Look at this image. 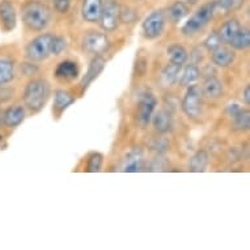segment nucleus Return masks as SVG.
I'll use <instances>...</instances> for the list:
<instances>
[{
    "instance_id": "nucleus-15",
    "label": "nucleus",
    "mask_w": 250,
    "mask_h": 250,
    "mask_svg": "<svg viewBox=\"0 0 250 250\" xmlns=\"http://www.w3.org/2000/svg\"><path fill=\"white\" fill-rule=\"evenodd\" d=\"M234 59H236V54L233 50L228 49V47L219 46L217 49L212 51V62L217 67H222V68L229 67L230 64H233Z\"/></svg>"
},
{
    "instance_id": "nucleus-17",
    "label": "nucleus",
    "mask_w": 250,
    "mask_h": 250,
    "mask_svg": "<svg viewBox=\"0 0 250 250\" xmlns=\"http://www.w3.org/2000/svg\"><path fill=\"white\" fill-rule=\"evenodd\" d=\"M151 122L156 131H159L160 134H165V132L170 131V128H172V117L164 109L153 113Z\"/></svg>"
},
{
    "instance_id": "nucleus-1",
    "label": "nucleus",
    "mask_w": 250,
    "mask_h": 250,
    "mask_svg": "<svg viewBox=\"0 0 250 250\" xmlns=\"http://www.w3.org/2000/svg\"><path fill=\"white\" fill-rule=\"evenodd\" d=\"M21 19L30 30L41 32L49 26L51 21V9L40 0H29L21 7Z\"/></svg>"
},
{
    "instance_id": "nucleus-16",
    "label": "nucleus",
    "mask_w": 250,
    "mask_h": 250,
    "mask_svg": "<svg viewBox=\"0 0 250 250\" xmlns=\"http://www.w3.org/2000/svg\"><path fill=\"white\" fill-rule=\"evenodd\" d=\"M241 28L240 26V22H238L237 19H229L227 20L224 24L220 26V29L217 30V34L220 37V41L222 43H226V45H229L230 41L233 40V37L236 36V33L238 32V29Z\"/></svg>"
},
{
    "instance_id": "nucleus-22",
    "label": "nucleus",
    "mask_w": 250,
    "mask_h": 250,
    "mask_svg": "<svg viewBox=\"0 0 250 250\" xmlns=\"http://www.w3.org/2000/svg\"><path fill=\"white\" fill-rule=\"evenodd\" d=\"M208 164V155L206 151H198L195 155L190 159L189 170L194 173L205 172Z\"/></svg>"
},
{
    "instance_id": "nucleus-34",
    "label": "nucleus",
    "mask_w": 250,
    "mask_h": 250,
    "mask_svg": "<svg viewBox=\"0 0 250 250\" xmlns=\"http://www.w3.org/2000/svg\"><path fill=\"white\" fill-rule=\"evenodd\" d=\"M240 110H241V106H240V105L236 103L229 104V105L227 106V113H228L230 117H234L236 114H238V113H240Z\"/></svg>"
},
{
    "instance_id": "nucleus-29",
    "label": "nucleus",
    "mask_w": 250,
    "mask_h": 250,
    "mask_svg": "<svg viewBox=\"0 0 250 250\" xmlns=\"http://www.w3.org/2000/svg\"><path fill=\"white\" fill-rule=\"evenodd\" d=\"M234 119V127L241 130V131H246L250 127V113L249 110H244L241 109L238 114L233 117Z\"/></svg>"
},
{
    "instance_id": "nucleus-30",
    "label": "nucleus",
    "mask_w": 250,
    "mask_h": 250,
    "mask_svg": "<svg viewBox=\"0 0 250 250\" xmlns=\"http://www.w3.org/2000/svg\"><path fill=\"white\" fill-rule=\"evenodd\" d=\"M245 0H217L216 7H219L223 11H236V9L241 8Z\"/></svg>"
},
{
    "instance_id": "nucleus-2",
    "label": "nucleus",
    "mask_w": 250,
    "mask_h": 250,
    "mask_svg": "<svg viewBox=\"0 0 250 250\" xmlns=\"http://www.w3.org/2000/svg\"><path fill=\"white\" fill-rule=\"evenodd\" d=\"M50 97V84L45 79H33L26 84L24 89L25 106L32 111H40L45 107Z\"/></svg>"
},
{
    "instance_id": "nucleus-8",
    "label": "nucleus",
    "mask_w": 250,
    "mask_h": 250,
    "mask_svg": "<svg viewBox=\"0 0 250 250\" xmlns=\"http://www.w3.org/2000/svg\"><path fill=\"white\" fill-rule=\"evenodd\" d=\"M157 100L152 93H144L138 104L136 123L140 128H146L151 123L152 115L155 113Z\"/></svg>"
},
{
    "instance_id": "nucleus-12",
    "label": "nucleus",
    "mask_w": 250,
    "mask_h": 250,
    "mask_svg": "<svg viewBox=\"0 0 250 250\" xmlns=\"http://www.w3.org/2000/svg\"><path fill=\"white\" fill-rule=\"evenodd\" d=\"M105 64H106V62L104 58H101L100 55L93 59V61L90 62L89 67H88V71H86L85 76L83 78L82 83H80V86H82V90H85L88 86L92 84V83L95 82L96 79L99 78V75L101 74L105 68Z\"/></svg>"
},
{
    "instance_id": "nucleus-21",
    "label": "nucleus",
    "mask_w": 250,
    "mask_h": 250,
    "mask_svg": "<svg viewBox=\"0 0 250 250\" xmlns=\"http://www.w3.org/2000/svg\"><path fill=\"white\" fill-rule=\"evenodd\" d=\"M201 76V71L197 67V64H189L186 66L182 71L180 78V85L181 86H190L193 85L194 83L197 82Z\"/></svg>"
},
{
    "instance_id": "nucleus-32",
    "label": "nucleus",
    "mask_w": 250,
    "mask_h": 250,
    "mask_svg": "<svg viewBox=\"0 0 250 250\" xmlns=\"http://www.w3.org/2000/svg\"><path fill=\"white\" fill-rule=\"evenodd\" d=\"M203 46H205L208 51H213V50L217 49L219 46H222V41H220V37H219L217 32H213V33H211L209 36H207V38H206L205 42H203Z\"/></svg>"
},
{
    "instance_id": "nucleus-35",
    "label": "nucleus",
    "mask_w": 250,
    "mask_h": 250,
    "mask_svg": "<svg viewBox=\"0 0 250 250\" xmlns=\"http://www.w3.org/2000/svg\"><path fill=\"white\" fill-rule=\"evenodd\" d=\"M12 95H13L12 89H5V88H1V86H0V103L9 100L11 97H12Z\"/></svg>"
},
{
    "instance_id": "nucleus-20",
    "label": "nucleus",
    "mask_w": 250,
    "mask_h": 250,
    "mask_svg": "<svg viewBox=\"0 0 250 250\" xmlns=\"http://www.w3.org/2000/svg\"><path fill=\"white\" fill-rule=\"evenodd\" d=\"M142 167H143V153L140 149H135L126 157L125 164H123V172H139Z\"/></svg>"
},
{
    "instance_id": "nucleus-14",
    "label": "nucleus",
    "mask_w": 250,
    "mask_h": 250,
    "mask_svg": "<svg viewBox=\"0 0 250 250\" xmlns=\"http://www.w3.org/2000/svg\"><path fill=\"white\" fill-rule=\"evenodd\" d=\"M25 119V109L20 105H13L3 111V123L9 128L17 127Z\"/></svg>"
},
{
    "instance_id": "nucleus-18",
    "label": "nucleus",
    "mask_w": 250,
    "mask_h": 250,
    "mask_svg": "<svg viewBox=\"0 0 250 250\" xmlns=\"http://www.w3.org/2000/svg\"><path fill=\"white\" fill-rule=\"evenodd\" d=\"M201 89H202V95L209 100L219 99V97L223 95L222 82H220L217 78H215V76H211V78L207 79Z\"/></svg>"
},
{
    "instance_id": "nucleus-4",
    "label": "nucleus",
    "mask_w": 250,
    "mask_h": 250,
    "mask_svg": "<svg viewBox=\"0 0 250 250\" xmlns=\"http://www.w3.org/2000/svg\"><path fill=\"white\" fill-rule=\"evenodd\" d=\"M202 89L201 86L198 85H190L188 86V90L185 93L184 99H182V111L188 115L189 118L195 119L198 118L202 113Z\"/></svg>"
},
{
    "instance_id": "nucleus-23",
    "label": "nucleus",
    "mask_w": 250,
    "mask_h": 250,
    "mask_svg": "<svg viewBox=\"0 0 250 250\" xmlns=\"http://www.w3.org/2000/svg\"><path fill=\"white\" fill-rule=\"evenodd\" d=\"M15 78V64L7 58H0V86L9 83Z\"/></svg>"
},
{
    "instance_id": "nucleus-6",
    "label": "nucleus",
    "mask_w": 250,
    "mask_h": 250,
    "mask_svg": "<svg viewBox=\"0 0 250 250\" xmlns=\"http://www.w3.org/2000/svg\"><path fill=\"white\" fill-rule=\"evenodd\" d=\"M165 28V13L161 9L153 11L144 19L142 29H143L144 37L148 40H155L160 37Z\"/></svg>"
},
{
    "instance_id": "nucleus-3",
    "label": "nucleus",
    "mask_w": 250,
    "mask_h": 250,
    "mask_svg": "<svg viewBox=\"0 0 250 250\" xmlns=\"http://www.w3.org/2000/svg\"><path fill=\"white\" fill-rule=\"evenodd\" d=\"M215 12H216V1H208L201 5L182 26V33L185 36H194L199 33L212 20Z\"/></svg>"
},
{
    "instance_id": "nucleus-24",
    "label": "nucleus",
    "mask_w": 250,
    "mask_h": 250,
    "mask_svg": "<svg viewBox=\"0 0 250 250\" xmlns=\"http://www.w3.org/2000/svg\"><path fill=\"white\" fill-rule=\"evenodd\" d=\"M181 68H182L181 64H176V63H172V62L169 63L168 66H165V68L161 72V80H163L165 85H173L178 80Z\"/></svg>"
},
{
    "instance_id": "nucleus-28",
    "label": "nucleus",
    "mask_w": 250,
    "mask_h": 250,
    "mask_svg": "<svg viewBox=\"0 0 250 250\" xmlns=\"http://www.w3.org/2000/svg\"><path fill=\"white\" fill-rule=\"evenodd\" d=\"M67 45H68L67 40L63 36H53L50 42V54H53L55 57L61 55L67 49Z\"/></svg>"
},
{
    "instance_id": "nucleus-27",
    "label": "nucleus",
    "mask_w": 250,
    "mask_h": 250,
    "mask_svg": "<svg viewBox=\"0 0 250 250\" xmlns=\"http://www.w3.org/2000/svg\"><path fill=\"white\" fill-rule=\"evenodd\" d=\"M168 57L172 63L176 64H184L188 59V51L180 45H172L168 47Z\"/></svg>"
},
{
    "instance_id": "nucleus-36",
    "label": "nucleus",
    "mask_w": 250,
    "mask_h": 250,
    "mask_svg": "<svg viewBox=\"0 0 250 250\" xmlns=\"http://www.w3.org/2000/svg\"><path fill=\"white\" fill-rule=\"evenodd\" d=\"M242 99L245 101L246 105H250V86L248 85L244 90V96H242Z\"/></svg>"
},
{
    "instance_id": "nucleus-25",
    "label": "nucleus",
    "mask_w": 250,
    "mask_h": 250,
    "mask_svg": "<svg viewBox=\"0 0 250 250\" xmlns=\"http://www.w3.org/2000/svg\"><path fill=\"white\" fill-rule=\"evenodd\" d=\"M234 50H245L250 46V32L248 28H240L229 43Z\"/></svg>"
},
{
    "instance_id": "nucleus-37",
    "label": "nucleus",
    "mask_w": 250,
    "mask_h": 250,
    "mask_svg": "<svg viewBox=\"0 0 250 250\" xmlns=\"http://www.w3.org/2000/svg\"><path fill=\"white\" fill-rule=\"evenodd\" d=\"M1 125H4V123H3V111L0 110V127H1Z\"/></svg>"
},
{
    "instance_id": "nucleus-31",
    "label": "nucleus",
    "mask_w": 250,
    "mask_h": 250,
    "mask_svg": "<svg viewBox=\"0 0 250 250\" xmlns=\"http://www.w3.org/2000/svg\"><path fill=\"white\" fill-rule=\"evenodd\" d=\"M103 165V156L100 153H92L88 159V172L97 173L100 172Z\"/></svg>"
},
{
    "instance_id": "nucleus-11",
    "label": "nucleus",
    "mask_w": 250,
    "mask_h": 250,
    "mask_svg": "<svg viewBox=\"0 0 250 250\" xmlns=\"http://www.w3.org/2000/svg\"><path fill=\"white\" fill-rule=\"evenodd\" d=\"M104 0H83L82 16L86 22H99Z\"/></svg>"
},
{
    "instance_id": "nucleus-9",
    "label": "nucleus",
    "mask_w": 250,
    "mask_h": 250,
    "mask_svg": "<svg viewBox=\"0 0 250 250\" xmlns=\"http://www.w3.org/2000/svg\"><path fill=\"white\" fill-rule=\"evenodd\" d=\"M83 47L88 53L101 55L110 47V41L106 34L100 33V32H89L83 40Z\"/></svg>"
},
{
    "instance_id": "nucleus-13",
    "label": "nucleus",
    "mask_w": 250,
    "mask_h": 250,
    "mask_svg": "<svg viewBox=\"0 0 250 250\" xmlns=\"http://www.w3.org/2000/svg\"><path fill=\"white\" fill-rule=\"evenodd\" d=\"M54 75L62 82H72L79 76V67L76 62L63 61L57 66Z\"/></svg>"
},
{
    "instance_id": "nucleus-38",
    "label": "nucleus",
    "mask_w": 250,
    "mask_h": 250,
    "mask_svg": "<svg viewBox=\"0 0 250 250\" xmlns=\"http://www.w3.org/2000/svg\"><path fill=\"white\" fill-rule=\"evenodd\" d=\"M188 1H189L190 4H194V3H197L198 0H188Z\"/></svg>"
},
{
    "instance_id": "nucleus-26",
    "label": "nucleus",
    "mask_w": 250,
    "mask_h": 250,
    "mask_svg": "<svg viewBox=\"0 0 250 250\" xmlns=\"http://www.w3.org/2000/svg\"><path fill=\"white\" fill-rule=\"evenodd\" d=\"M188 13H189V8H188V5L185 4L184 1H176V3L170 5L168 9L169 19H170V21L174 22V24L180 22Z\"/></svg>"
},
{
    "instance_id": "nucleus-5",
    "label": "nucleus",
    "mask_w": 250,
    "mask_h": 250,
    "mask_svg": "<svg viewBox=\"0 0 250 250\" xmlns=\"http://www.w3.org/2000/svg\"><path fill=\"white\" fill-rule=\"evenodd\" d=\"M99 21L101 28L106 32H113L118 28L121 22V7L117 0H104Z\"/></svg>"
},
{
    "instance_id": "nucleus-10",
    "label": "nucleus",
    "mask_w": 250,
    "mask_h": 250,
    "mask_svg": "<svg viewBox=\"0 0 250 250\" xmlns=\"http://www.w3.org/2000/svg\"><path fill=\"white\" fill-rule=\"evenodd\" d=\"M17 15L15 5L11 0L0 1V24L4 32H11L16 28Z\"/></svg>"
},
{
    "instance_id": "nucleus-33",
    "label": "nucleus",
    "mask_w": 250,
    "mask_h": 250,
    "mask_svg": "<svg viewBox=\"0 0 250 250\" xmlns=\"http://www.w3.org/2000/svg\"><path fill=\"white\" fill-rule=\"evenodd\" d=\"M54 9L59 13H66L70 9L71 0H53Z\"/></svg>"
},
{
    "instance_id": "nucleus-7",
    "label": "nucleus",
    "mask_w": 250,
    "mask_h": 250,
    "mask_svg": "<svg viewBox=\"0 0 250 250\" xmlns=\"http://www.w3.org/2000/svg\"><path fill=\"white\" fill-rule=\"evenodd\" d=\"M53 34L45 33L33 38L26 46V57L32 61H43L50 55V42Z\"/></svg>"
},
{
    "instance_id": "nucleus-19",
    "label": "nucleus",
    "mask_w": 250,
    "mask_h": 250,
    "mask_svg": "<svg viewBox=\"0 0 250 250\" xmlns=\"http://www.w3.org/2000/svg\"><path fill=\"white\" fill-rule=\"evenodd\" d=\"M74 103V96L64 89H58L55 92V95H54V110H57L58 113H63Z\"/></svg>"
}]
</instances>
